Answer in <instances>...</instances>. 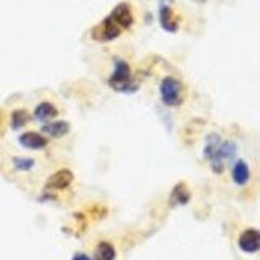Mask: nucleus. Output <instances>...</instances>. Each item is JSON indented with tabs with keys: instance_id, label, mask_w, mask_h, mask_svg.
I'll list each match as a JSON object with an SVG mask.
<instances>
[{
	"instance_id": "nucleus-4",
	"label": "nucleus",
	"mask_w": 260,
	"mask_h": 260,
	"mask_svg": "<svg viewBox=\"0 0 260 260\" xmlns=\"http://www.w3.org/2000/svg\"><path fill=\"white\" fill-rule=\"evenodd\" d=\"M20 145L28 150H43L47 146V138L38 132H26L20 137Z\"/></svg>"
},
{
	"instance_id": "nucleus-5",
	"label": "nucleus",
	"mask_w": 260,
	"mask_h": 260,
	"mask_svg": "<svg viewBox=\"0 0 260 260\" xmlns=\"http://www.w3.org/2000/svg\"><path fill=\"white\" fill-rule=\"evenodd\" d=\"M109 20H112L119 28H127L132 24V12H130V8L125 4H120L119 7H116V10L111 13Z\"/></svg>"
},
{
	"instance_id": "nucleus-2",
	"label": "nucleus",
	"mask_w": 260,
	"mask_h": 260,
	"mask_svg": "<svg viewBox=\"0 0 260 260\" xmlns=\"http://www.w3.org/2000/svg\"><path fill=\"white\" fill-rule=\"evenodd\" d=\"M109 83L119 91H130V89L137 88V85H130V69L124 60L116 62V70H114V75L111 77Z\"/></svg>"
},
{
	"instance_id": "nucleus-3",
	"label": "nucleus",
	"mask_w": 260,
	"mask_h": 260,
	"mask_svg": "<svg viewBox=\"0 0 260 260\" xmlns=\"http://www.w3.org/2000/svg\"><path fill=\"white\" fill-rule=\"evenodd\" d=\"M260 246V236L257 230H247L241 234L239 238V247L241 250L247 252V254H254L258 250Z\"/></svg>"
},
{
	"instance_id": "nucleus-11",
	"label": "nucleus",
	"mask_w": 260,
	"mask_h": 260,
	"mask_svg": "<svg viewBox=\"0 0 260 260\" xmlns=\"http://www.w3.org/2000/svg\"><path fill=\"white\" fill-rule=\"evenodd\" d=\"M189 199H190V193L187 190V187L184 184H179L173 192V200L176 203H187Z\"/></svg>"
},
{
	"instance_id": "nucleus-10",
	"label": "nucleus",
	"mask_w": 260,
	"mask_h": 260,
	"mask_svg": "<svg viewBox=\"0 0 260 260\" xmlns=\"http://www.w3.org/2000/svg\"><path fill=\"white\" fill-rule=\"evenodd\" d=\"M96 260H114L116 258V249L109 242H101L96 247Z\"/></svg>"
},
{
	"instance_id": "nucleus-6",
	"label": "nucleus",
	"mask_w": 260,
	"mask_h": 260,
	"mask_svg": "<svg viewBox=\"0 0 260 260\" xmlns=\"http://www.w3.org/2000/svg\"><path fill=\"white\" fill-rule=\"evenodd\" d=\"M73 181V174L70 173L69 169H60L54 173L49 179L47 185L52 187V189H65V187H69Z\"/></svg>"
},
{
	"instance_id": "nucleus-14",
	"label": "nucleus",
	"mask_w": 260,
	"mask_h": 260,
	"mask_svg": "<svg viewBox=\"0 0 260 260\" xmlns=\"http://www.w3.org/2000/svg\"><path fill=\"white\" fill-rule=\"evenodd\" d=\"M73 260H93V258H89V257L85 255V254H77L75 257H73Z\"/></svg>"
},
{
	"instance_id": "nucleus-8",
	"label": "nucleus",
	"mask_w": 260,
	"mask_h": 260,
	"mask_svg": "<svg viewBox=\"0 0 260 260\" xmlns=\"http://www.w3.org/2000/svg\"><path fill=\"white\" fill-rule=\"evenodd\" d=\"M43 132L47 134L49 137H52V138H59V137H63L65 134L69 132V124L67 122H52V124H46L43 127Z\"/></svg>"
},
{
	"instance_id": "nucleus-1",
	"label": "nucleus",
	"mask_w": 260,
	"mask_h": 260,
	"mask_svg": "<svg viewBox=\"0 0 260 260\" xmlns=\"http://www.w3.org/2000/svg\"><path fill=\"white\" fill-rule=\"evenodd\" d=\"M161 98L168 106H177L182 100V85L173 77H166L161 81Z\"/></svg>"
},
{
	"instance_id": "nucleus-12",
	"label": "nucleus",
	"mask_w": 260,
	"mask_h": 260,
	"mask_svg": "<svg viewBox=\"0 0 260 260\" xmlns=\"http://www.w3.org/2000/svg\"><path fill=\"white\" fill-rule=\"evenodd\" d=\"M26 122H28L26 111H23V109L13 111V114H12V127L13 128H21Z\"/></svg>"
},
{
	"instance_id": "nucleus-7",
	"label": "nucleus",
	"mask_w": 260,
	"mask_h": 260,
	"mask_svg": "<svg viewBox=\"0 0 260 260\" xmlns=\"http://www.w3.org/2000/svg\"><path fill=\"white\" fill-rule=\"evenodd\" d=\"M249 179H250L249 166L244 161H238L233 166V181L238 185H244V184L249 182Z\"/></svg>"
},
{
	"instance_id": "nucleus-15",
	"label": "nucleus",
	"mask_w": 260,
	"mask_h": 260,
	"mask_svg": "<svg viewBox=\"0 0 260 260\" xmlns=\"http://www.w3.org/2000/svg\"><path fill=\"white\" fill-rule=\"evenodd\" d=\"M0 122H2V114H0Z\"/></svg>"
},
{
	"instance_id": "nucleus-13",
	"label": "nucleus",
	"mask_w": 260,
	"mask_h": 260,
	"mask_svg": "<svg viewBox=\"0 0 260 260\" xmlns=\"http://www.w3.org/2000/svg\"><path fill=\"white\" fill-rule=\"evenodd\" d=\"M13 165L16 169H21V171H28L35 166V161L29 159V158H15L13 159Z\"/></svg>"
},
{
	"instance_id": "nucleus-9",
	"label": "nucleus",
	"mask_w": 260,
	"mask_h": 260,
	"mask_svg": "<svg viewBox=\"0 0 260 260\" xmlns=\"http://www.w3.org/2000/svg\"><path fill=\"white\" fill-rule=\"evenodd\" d=\"M54 116H57V109L51 103H41L35 109V117L38 120H49V119H52Z\"/></svg>"
}]
</instances>
